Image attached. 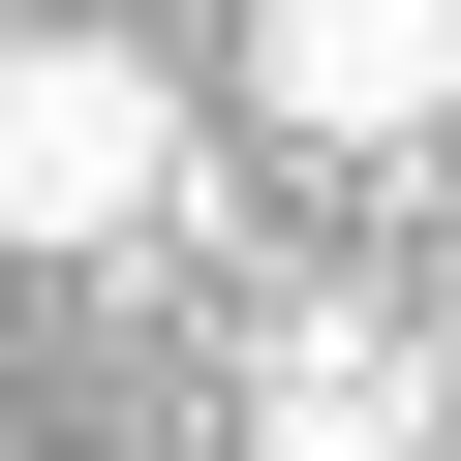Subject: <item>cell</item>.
<instances>
[{"instance_id":"cell-1","label":"cell","mask_w":461,"mask_h":461,"mask_svg":"<svg viewBox=\"0 0 461 461\" xmlns=\"http://www.w3.org/2000/svg\"><path fill=\"white\" fill-rule=\"evenodd\" d=\"M0 215H32V247H154V215H185V62H154V32H32Z\"/></svg>"},{"instance_id":"cell-2","label":"cell","mask_w":461,"mask_h":461,"mask_svg":"<svg viewBox=\"0 0 461 461\" xmlns=\"http://www.w3.org/2000/svg\"><path fill=\"white\" fill-rule=\"evenodd\" d=\"M247 93L308 154H430L461 123V0H247Z\"/></svg>"},{"instance_id":"cell-3","label":"cell","mask_w":461,"mask_h":461,"mask_svg":"<svg viewBox=\"0 0 461 461\" xmlns=\"http://www.w3.org/2000/svg\"><path fill=\"white\" fill-rule=\"evenodd\" d=\"M247 430H277V461H430V430H461V369H430V339H369V308H308V339L247 369Z\"/></svg>"}]
</instances>
